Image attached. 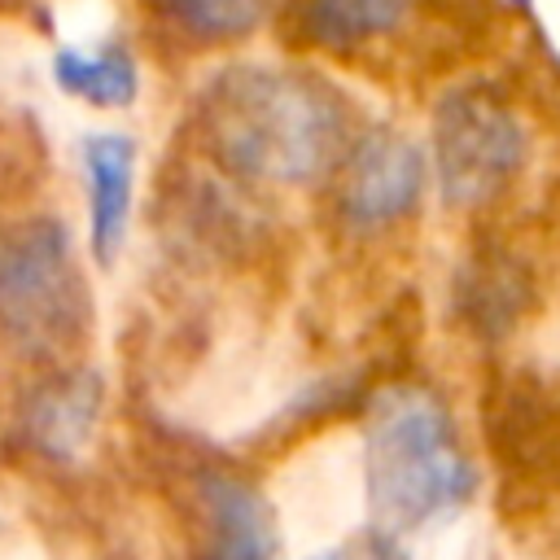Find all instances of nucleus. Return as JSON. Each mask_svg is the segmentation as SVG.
Wrapping results in <instances>:
<instances>
[{
	"label": "nucleus",
	"mask_w": 560,
	"mask_h": 560,
	"mask_svg": "<svg viewBox=\"0 0 560 560\" xmlns=\"http://www.w3.org/2000/svg\"><path fill=\"white\" fill-rule=\"evenodd\" d=\"M319 560H402V556L394 551V538H385V534H368V538L346 542L341 551H328V556H319Z\"/></svg>",
	"instance_id": "nucleus-12"
},
{
	"label": "nucleus",
	"mask_w": 560,
	"mask_h": 560,
	"mask_svg": "<svg viewBox=\"0 0 560 560\" xmlns=\"http://www.w3.org/2000/svg\"><path fill=\"white\" fill-rule=\"evenodd\" d=\"M363 486L376 534L385 538L411 534L472 494V464L433 394L416 385L376 394L363 429Z\"/></svg>",
	"instance_id": "nucleus-2"
},
{
	"label": "nucleus",
	"mask_w": 560,
	"mask_h": 560,
	"mask_svg": "<svg viewBox=\"0 0 560 560\" xmlns=\"http://www.w3.org/2000/svg\"><path fill=\"white\" fill-rule=\"evenodd\" d=\"M83 175H88V219H92V254L109 262L127 236L131 219V179H136V149L127 136H88L83 144Z\"/></svg>",
	"instance_id": "nucleus-7"
},
{
	"label": "nucleus",
	"mask_w": 560,
	"mask_h": 560,
	"mask_svg": "<svg viewBox=\"0 0 560 560\" xmlns=\"http://www.w3.org/2000/svg\"><path fill=\"white\" fill-rule=\"evenodd\" d=\"M52 79L61 83V92L101 105V109H118L136 101L140 74L136 61L127 57V48L118 44H101V48H57L52 52Z\"/></svg>",
	"instance_id": "nucleus-10"
},
{
	"label": "nucleus",
	"mask_w": 560,
	"mask_h": 560,
	"mask_svg": "<svg viewBox=\"0 0 560 560\" xmlns=\"http://www.w3.org/2000/svg\"><path fill=\"white\" fill-rule=\"evenodd\" d=\"M201 508H206V542L197 560H271V525L262 499L228 477L214 472L201 481Z\"/></svg>",
	"instance_id": "nucleus-8"
},
{
	"label": "nucleus",
	"mask_w": 560,
	"mask_h": 560,
	"mask_svg": "<svg viewBox=\"0 0 560 560\" xmlns=\"http://www.w3.org/2000/svg\"><path fill=\"white\" fill-rule=\"evenodd\" d=\"M88 289L57 219L0 228V337L26 359H61L83 341Z\"/></svg>",
	"instance_id": "nucleus-3"
},
{
	"label": "nucleus",
	"mask_w": 560,
	"mask_h": 560,
	"mask_svg": "<svg viewBox=\"0 0 560 560\" xmlns=\"http://www.w3.org/2000/svg\"><path fill=\"white\" fill-rule=\"evenodd\" d=\"M525 162V127L512 105L481 83L451 88L433 109V166L451 206H481L508 188Z\"/></svg>",
	"instance_id": "nucleus-4"
},
{
	"label": "nucleus",
	"mask_w": 560,
	"mask_h": 560,
	"mask_svg": "<svg viewBox=\"0 0 560 560\" xmlns=\"http://www.w3.org/2000/svg\"><path fill=\"white\" fill-rule=\"evenodd\" d=\"M101 416V381L92 372H66L39 385L26 402V438L48 459H74Z\"/></svg>",
	"instance_id": "nucleus-6"
},
{
	"label": "nucleus",
	"mask_w": 560,
	"mask_h": 560,
	"mask_svg": "<svg viewBox=\"0 0 560 560\" xmlns=\"http://www.w3.org/2000/svg\"><path fill=\"white\" fill-rule=\"evenodd\" d=\"M411 0H302L298 35L319 48H359L389 35L407 18Z\"/></svg>",
	"instance_id": "nucleus-9"
},
{
	"label": "nucleus",
	"mask_w": 560,
	"mask_h": 560,
	"mask_svg": "<svg viewBox=\"0 0 560 560\" xmlns=\"http://www.w3.org/2000/svg\"><path fill=\"white\" fill-rule=\"evenodd\" d=\"M201 127L232 171L267 184H311L346 158L341 101L284 66L223 70L201 101Z\"/></svg>",
	"instance_id": "nucleus-1"
},
{
	"label": "nucleus",
	"mask_w": 560,
	"mask_h": 560,
	"mask_svg": "<svg viewBox=\"0 0 560 560\" xmlns=\"http://www.w3.org/2000/svg\"><path fill=\"white\" fill-rule=\"evenodd\" d=\"M424 188V158L394 131H372L341 158V214L354 228H381L416 210Z\"/></svg>",
	"instance_id": "nucleus-5"
},
{
	"label": "nucleus",
	"mask_w": 560,
	"mask_h": 560,
	"mask_svg": "<svg viewBox=\"0 0 560 560\" xmlns=\"http://www.w3.org/2000/svg\"><path fill=\"white\" fill-rule=\"evenodd\" d=\"M149 4L184 35L210 44L249 35L267 13V0H149Z\"/></svg>",
	"instance_id": "nucleus-11"
}]
</instances>
